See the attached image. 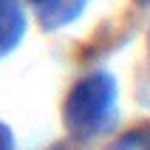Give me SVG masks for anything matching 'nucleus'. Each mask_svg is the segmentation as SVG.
Masks as SVG:
<instances>
[{
  "label": "nucleus",
  "instance_id": "obj_1",
  "mask_svg": "<svg viewBox=\"0 0 150 150\" xmlns=\"http://www.w3.org/2000/svg\"><path fill=\"white\" fill-rule=\"evenodd\" d=\"M119 119V82L108 71H91L76 79L62 102V122L71 139L93 142Z\"/></svg>",
  "mask_w": 150,
  "mask_h": 150
},
{
  "label": "nucleus",
  "instance_id": "obj_2",
  "mask_svg": "<svg viewBox=\"0 0 150 150\" xmlns=\"http://www.w3.org/2000/svg\"><path fill=\"white\" fill-rule=\"evenodd\" d=\"M28 31V17L20 0H0V57L23 42Z\"/></svg>",
  "mask_w": 150,
  "mask_h": 150
},
{
  "label": "nucleus",
  "instance_id": "obj_3",
  "mask_svg": "<svg viewBox=\"0 0 150 150\" xmlns=\"http://www.w3.org/2000/svg\"><path fill=\"white\" fill-rule=\"evenodd\" d=\"M85 6H88V0H45L42 6H37V17L45 31H59L74 20H79Z\"/></svg>",
  "mask_w": 150,
  "mask_h": 150
},
{
  "label": "nucleus",
  "instance_id": "obj_4",
  "mask_svg": "<svg viewBox=\"0 0 150 150\" xmlns=\"http://www.w3.org/2000/svg\"><path fill=\"white\" fill-rule=\"evenodd\" d=\"M105 150H150V122L125 130L116 142H110Z\"/></svg>",
  "mask_w": 150,
  "mask_h": 150
},
{
  "label": "nucleus",
  "instance_id": "obj_5",
  "mask_svg": "<svg viewBox=\"0 0 150 150\" xmlns=\"http://www.w3.org/2000/svg\"><path fill=\"white\" fill-rule=\"evenodd\" d=\"M0 150H17L14 147V133H11V127L3 125V122H0Z\"/></svg>",
  "mask_w": 150,
  "mask_h": 150
},
{
  "label": "nucleus",
  "instance_id": "obj_6",
  "mask_svg": "<svg viewBox=\"0 0 150 150\" xmlns=\"http://www.w3.org/2000/svg\"><path fill=\"white\" fill-rule=\"evenodd\" d=\"M28 3H34V6H42V3H45V0H28Z\"/></svg>",
  "mask_w": 150,
  "mask_h": 150
},
{
  "label": "nucleus",
  "instance_id": "obj_7",
  "mask_svg": "<svg viewBox=\"0 0 150 150\" xmlns=\"http://www.w3.org/2000/svg\"><path fill=\"white\" fill-rule=\"evenodd\" d=\"M136 3H139V6H150V0H136Z\"/></svg>",
  "mask_w": 150,
  "mask_h": 150
},
{
  "label": "nucleus",
  "instance_id": "obj_8",
  "mask_svg": "<svg viewBox=\"0 0 150 150\" xmlns=\"http://www.w3.org/2000/svg\"><path fill=\"white\" fill-rule=\"evenodd\" d=\"M51 150H68V147H62V144H57V147H51Z\"/></svg>",
  "mask_w": 150,
  "mask_h": 150
}]
</instances>
